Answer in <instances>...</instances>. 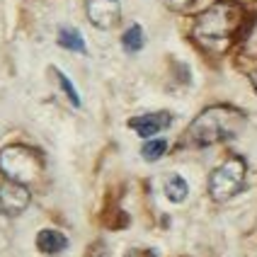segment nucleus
<instances>
[{
  "label": "nucleus",
  "mask_w": 257,
  "mask_h": 257,
  "mask_svg": "<svg viewBox=\"0 0 257 257\" xmlns=\"http://www.w3.org/2000/svg\"><path fill=\"white\" fill-rule=\"evenodd\" d=\"M245 177H247V163L238 156L228 158L209 175V197L218 204L233 199L245 189Z\"/></svg>",
  "instance_id": "obj_4"
},
{
  "label": "nucleus",
  "mask_w": 257,
  "mask_h": 257,
  "mask_svg": "<svg viewBox=\"0 0 257 257\" xmlns=\"http://www.w3.org/2000/svg\"><path fill=\"white\" fill-rule=\"evenodd\" d=\"M44 170L42 153H37V148H29L25 143H10L0 151V172L5 175V180L15 182H34Z\"/></svg>",
  "instance_id": "obj_3"
},
{
  "label": "nucleus",
  "mask_w": 257,
  "mask_h": 257,
  "mask_svg": "<svg viewBox=\"0 0 257 257\" xmlns=\"http://www.w3.org/2000/svg\"><path fill=\"white\" fill-rule=\"evenodd\" d=\"M143 44H146V37H143V29L141 25H131V27L121 34V46L126 49L128 54H136V51H141Z\"/></svg>",
  "instance_id": "obj_11"
},
{
  "label": "nucleus",
  "mask_w": 257,
  "mask_h": 257,
  "mask_svg": "<svg viewBox=\"0 0 257 257\" xmlns=\"http://www.w3.org/2000/svg\"><path fill=\"white\" fill-rule=\"evenodd\" d=\"M245 10L235 0H218L211 8L197 15L194 20V39L206 49H226L238 32L243 29Z\"/></svg>",
  "instance_id": "obj_1"
},
{
  "label": "nucleus",
  "mask_w": 257,
  "mask_h": 257,
  "mask_svg": "<svg viewBox=\"0 0 257 257\" xmlns=\"http://www.w3.org/2000/svg\"><path fill=\"white\" fill-rule=\"evenodd\" d=\"M85 13L97 29H114L121 20V5L119 0H87Z\"/></svg>",
  "instance_id": "obj_6"
},
{
  "label": "nucleus",
  "mask_w": 257,
  "mask_h": 257,
  "mask_svg": "<svg viewBox=\"0 0 257 257\" xmlns=\"http://www.w3.org/2000/svg\"><path fill=\"white\" fill-rule=\"evenodd\" d=\"M58 44L68 51H78V54H85L87 46H85V39L78 29L73 27H61L58 29Z\"/></svg>",
  "instance_id": "obj_9"
},
{
  "label": "nucleus",
  "mask_w": 257,
  "mask_h": 257,
  "mask_svg": "<svg viewBox=\"0 0 257 257\" xmlns=\"http://www.w3.org/2000/svg\"><path fill=\"white\" fill-rule=\"evenodd\" d=\"M245 112L233 104H211L194 116L187 128V141L197 148H206L221 141L235 139L245 126Z\"/></svg>",
  "instance_id": "obj_2"
},
{
  "label": "nucleus",
  "mask_w": 257,
  "mask_h": 257,
  "mask_svg": "<svg viewBox=\"0 0 257 257\" xmlns=\"http://www.w3.org/2000/svg\"><path fill=\"white\" fill-rule=\"evenodd\" d=\"M37 247H39V252H44V255H58V252H63L68 247V238L61 230L44 228L37 235Z\"/></svg>",
  "instance_id": "obj_8"
},
{
  "label": "nucleus",
  "mask_w": 257,
  "mask_h": 257,
  "mask_svg": "<svg viewBox=\"0 0 257 257\" xmlns=\"http://www.w3.org/2000/svg\"><path fill=\"white\" fill-rule=\"evenodd\" d=\"M56 80H58V85H61V90L66 92V97L71 100L73 107H80V95H78L75 85H73L71 80H68V75H66L63 71H56Z\"/></svg>",
  "instance_id": "obj_13"
},
{
  "label": "nucleus",
  "mask_w": 257,
  "mask_h": 257,
  "mask_svg": "<svg viewBox=\"0 0 257 257\" xmlns=\"http://www.w3.org/2000/svg\"><path fill=\"white\" fill-rule=\"evenodd\" d=\"M250 78H252V83H255V87H257V73H252Z\"/></svg>",
  "instance_id": "obj_16"
},
{
  "label": "nucleus",
  "mask_w": 257,
  "mask_h": 257,
  "mask_svg": "<svg viewBox=\"0 0 257 257\" xmlns=\"http://www.w3.org/2000/svg\"><path fill=\"white\" fill-rule=\"evenodd\" d=\"M165 151H168V141L165 139H146V143L141 148V156L153 163V160H160L165 156Z\"/></svg>",
  "instance_id": "obj_12"
},
{
  "label": "nucleus",
  "mask_w": 257,
  "mask_h": 257,
  "mask_svg": "<svg viewBox=\"0 0 257 257\" xmlns=\"http://www.w3.org/2000/svg\"><path fill=\"white\" fill-rule=\"evenodd\" d=\"M192 3H194V0H165V5L172 8V10H187Z\"/></svg>",
  "instance_id": "obj_14"
},
{
  "label": "nucleus",
  "mask_w": 257,
  "mask_h": 257,
  "mask_svg": "<svg viewBox=\"0 0 257 257\" xmlns=\"http://www.w3.org/2000/svg\"><path fill=\"white\" fill-rule=\"evenodd\" d=\"M170 124H172L170 112H151V114H143V116H134L128 121V126L134 128L141 139H153L158 131L168 128Z\"/></svg>",
  "instance_id": "obj_7"
},
{
  "label": "nucleus",
  "mask_w": 257,
  "mask_h": 257,
  "mask_svg": "<svg viewBox=\"0 0 257 257\" xmlns=\"http://www.w3.org/2000/svg\"><path fill=\"white\" fill-rule=\"evenodd\" d=\"M32 201V192L27 189V185L15 182V180H5L0 185V211L5 216H20Z\"/></svg>",
  "instance_id": "obj_5"
},
{
  "label": "nucleus",
  "mask_w": 257,
  "mask_h": 257,
  "mask_svg": "<svg viewBox=\"0 0 257 257\" xmlns=\"http://www.w3.org/2000/svg\"><path fill=\"white\" fill-rule=\"evenodd\" d=\"M126 257H153L151 252H143V250H131Z\"/></svg>",
  "instance_id": "obj_15"
},
{
  "label": "nucleus",
  "mask_w": 257,
  "mask_h": 257,
  "mask_svg": "<svg viewBox=\"0 0 257 257\" xmlns=\"http://www.w3.org/2000/svg\"><path fill=\"white\" fill-rule=\"evenodd\" d=\"M165 197L172 201V204H182L187 199V194H189V185L185 182V177H180V175H170L168 180H165Z\"/></svg>",
  "instance_id": "obj_10"
}]
</instances>
